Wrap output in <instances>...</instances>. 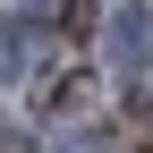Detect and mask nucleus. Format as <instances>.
I'll list each match as a JSON object with an SVG mask.
<instances>
[{"label": "nucleus", "instance_id": "nucleus-1", "mask_svg": "<svg viewBox=\"0 0 153 153\" xmlns=\"http://www.w3.org/2000/svg\"><path fill=\"white\" fill-rule=\"evenodd\" d=\"M102 43H111V60H119V68H136L145 51H153V9H145V0H128V9L111 17V34H102Z\"/></svg>", "mask_w": 153, "mask_h": 153}, {"label": "nucleus", "instance_id": "nucleus-2", "mask_svg": "<svg viewBox=\"0 0 153 153\" xmlns=\"http://www.w3.org/2000/svg\"><path fill=\"white\" fill-rule=\"evenodd\" d=\"M60 153H102V145H94V136H76V145H60Z\"/></svg>", "mask_w": 153, "mask_h": 153}, {"label": "nucleus", "instance_id": "nucleus-3", "mask_svg": "<svg viewBox=\"0 0 153 153\" xmlns=\"http://www.w3.org/2000/svg\"><path fill=\"white\" fill-rule=\"evenodd\" d=\"M26 9H43V0H26ZM51 9H60V0H51Z\"/></svg>", "mask_w": 153, "mask_h": 153}]
</instances>
